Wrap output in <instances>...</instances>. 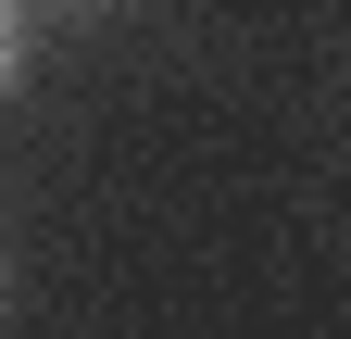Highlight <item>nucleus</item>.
I'll return each instance as SVG.
<instances>
[{
	"mask_svg": "<svg viewBox=\"0 0 351 339\" xmlns=\"http://www.w3.org/2000/svg\"><path fill=\"white\" fill-rule=\"evenodd\" d=\"M25 63H38V25H25V0H0V101L25 89Z\"/></svg>",
	"mask_w": 351,
	"mask_h": 339,
	"instance_id": "nucleus-1",
	"label": "nucleus"
}]
</instances>
